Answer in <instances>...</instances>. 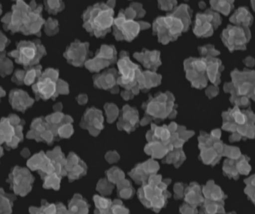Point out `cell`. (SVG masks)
Instances as JSON below:
<instances>
[{"mask_svg":"<svg viewBox=\"0 0 255 214\" xmlns=\"http://www.w3.org/2000/svg\"><path fill=\"white\" fill-rule=\"evenodd\" d=\"M254 115L249 112L241 111L238 107L226 113L223 128L232 131H238L247 137H252L254 134Z\"/></svg>","mask_w":255,"mask_h":214,"instance_id":"obj_3","label":"cell"},{"mask_svg":"<svg viewBox=\"0 0 255 214\" xmlns=\"http://www.w3.org/2000/svg\"><path fill=\"white\" fill-rule=\"evenodd\" d=\"M47 5L49 10L53 11L54 13L61 10L63 7V4L61 0H48Z\"/></svg>","mask_w":255,"mask_h":214,"instance_id":"obj_15","label":"cell"},{"mask_svg":"<svg viewBox=\"0 0 255 214\" xmlns=\"http://www.w3.org/2000/svg\"><path fill=\"white\" fill-rule=\"evenodd\" d=\"M154 32L158 36L159 40L162 43H168L175 40L186 27L183 21L178 16L172 14L156 19L153 25Z\"/></svg>","mask_w":255,"mask_h":214,"instance_id":"obj_2","label":"cell"},{"mask_svg":"<svg viewBox=\"0 0 255 214\" xmlns=\"http://www.w3.org/2000/svg\"><path fill=\"white\" fill-rule=\"evenodd\" d=\"M119 68L122 74L123 82L125 84H130L134 80L136 77L137 67L132 64L128 58H124L119 62Z\"/></svg>","mask_w":255,"mask_h":214,"instance_id":"obj_6","label":"cell"},{"mask_svg":"<svg viewBox=\"0 0 255 214\" xmlns=\"http://www.w3.org/2000/svg\"><path fill=\"white\" fill-rule=\"evenodd\" d=\"M38 89L40 94H43L46 98H49L55 93V84L51 79H45L38 84Z\"/></svg>","mask_w":255,"mask_h":214,"instance_id":"obj_10","label":"cell"},{"mask_svg":"<svg viewBox=\"0 0 255 214\" xmlns=\"http://www.w3.org/2000/svg\"><path fill=\"white\" fill-rule=\"evenodd\" d=\"M213 16L211 14H199L196 21L194 31L197 35L204 36L209 34L212 25L211 24Z\"/></svg>","mask_w":255,"mask_h":214,"instance_id":"obj_7","label":"cell"},{"mask_svg":"<svg viewBox=\"0 0 255 214\" xmlns=\"http://www.w3.org/2000/svg\"><path fill=\"white\" fill-rule=\"evenodd\" d=\"M69 52L76 53H69V57L73 61V63L81 64L85 61V57H86L87 52H88V44L77 42V43L73 45Z\"/></svg>","mask_w":255,"mask_h":214,"instance_id":"obj_8","label":"cell"},{"mask_svg":"<svg viewBox=\"0 0 255 214\" xmlns=\"http://www.w3.org/2000/svg\"><path fill=\"white\" fill-rule=\"evenodd\" d=\"M174 15L179 17L184 22L185 25L186 29L190 24V13H189L188 7L186 5H181L177 7L175 11L173 12Z\"/></svg>","mask_w":255,"mask_h":214,"instance_id":"obj_11","label":"cell"},{"mask_svg":"<svg viewBox=\"0 0 255 214\" xmlns=\"http://www.w3.org/2000/svg\"><path fill=\"white\" fill-rule=\"evenodd\" d=\"M114 10L107 4L90 7L84 14V26L97 37L106 35L115 22Z\"/></svg>","mask_w":255,"mask_h":214,"instance_id":"obj_1","label":"cell"},{"mask_svg":"<svg viewBox=\"0 0 255 214\" xmlns=\"http://www.w3.org/2000/svg\"><path fill=\"white\" fill-rule=\"evenodd\" d=\"M115 56V51L114 47L104 46L100 49L98 56L92 62H88V68L91 70H100L103 67H106L109 64L108 61H114Z\"/></svg>","mask_w":255,"mask_h":214,"instance_id":"obj_5","label":"cell"},{"mask_svg":"<svg viewBox=\"0 0 255 214\" xmlns=\"http://www.w3.org/2000/svg\"><path fill=\"white\" fill-rule=\"evenodd\" d=\"M138 55H139L138 58L143 63L145 67L152 68L153 67H158L159 64H160L158 52H145V53H142Z\"/></svg>","mask_w":255,"mask_h":214,"instance_id":"obj_9","label":"cell"},{"mask_svg":"<svg viewBox=\"0 0 255 214\" xmlns=\"http://www.w3.org/2000/svg\"><path fill=\"white\" fill-rule=\"evenodd\" d=\"M36 55V49L34 46H23L20 49L21 59L23 62L34 59Z\"/></svg>","mask_w":255,"mask_h":214,"instance_id":"obj_12","label":"cell"},{"mask_svg":"<svg viewBox=\"0 0 255 214\" xmlns=\"http://www.w3.org/2000/svg\"><path fill=\"white\" fill-rule=\"evenodd\" d=\"M114 30L115 37L118 40H133L141 29L139 22H135L133 19H127L124 11L120 13L119 16L115 19Z\"/></svg>","mask_w":255,"mask_h":214,"instance_id":"obj_4","label":"cell"},{"mask_svg":"<svg viewBox=\"0 0 255 214\" xmlns=\"http://www.w3.org/2000/svg\"><path fill=\"white\" fill-rule=\"evenodd\" d=\"M159 7L164 10H171L176 6V0H158Z\"/></svg>","mask_w":255,"mask_h":214,"instance_id":"obj_13","label":"cell"},{"mask_svg":"<svg viewBox=\"0 0 255 214\" xmlns=\"http://www.w3.org/2000/svg\"><path fill=\"white\" fill-rule=\"evenodd\" d=\"M247 194L250 196L253 202L255 203V176L250 179V182L247 185Z\"/></svg>","mask_w":255,"mask_h":214,"instance_id":"obj_14","label":"cell"},{"mask_svg":"<svg viewBox=\"0 0 255 214\" xmlns=\"http://www.w3.org/2000/svg\"><path fill=\"white\" fill-rule=\"evenodd\" d=\"M107 4L113 8L114 6H115V0H109V2L107 3Z\"/></svg>","mask_w":255,"mask_h":214,"instance_id":"obj_16","label":"cell"}]
</instances>
